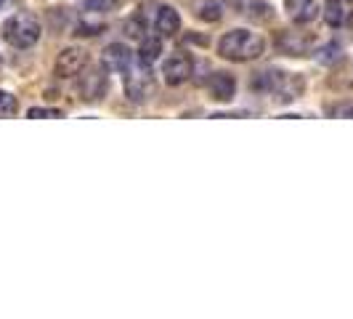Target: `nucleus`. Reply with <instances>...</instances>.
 Instances as JSON below:
<instances>
[{
    "label": "nucleus",
    "instance_id": "nucleus-1",
    "mask_svg": "<svg viewBox=\"0 0 353 319\" xmlns=\"http://www.w3.org/2000/svg\"><path fill=\"white\" fill-rule=\"evenodd\" d=\"M218 53L229 61H252L265 53V40L252 30H231L218 40Z\"/></svg>",
    "mask_w": 353,
    "mask_h": 319
},
{
    "label": "nucleus",
    "instance_id": "nucleus-2",
    "mask_svg": "<svg viewBox=\"0 0 353 319\" xmlns=\"http://www.w3.org/2000/svg\"><path fill=\"white\" fill-rule=\"evenodd\" d=\"M40 21L30 14H14L11 19H6L3 24V37L6 43H11L14 48H32L40 40Z\"/></svg>",
    "mask_w": 353,
    "mask_h": 319
},
{
    "label": "nucleus",
    "instance_id": "nucleus-3",
    "mask_svg": "<svg viewBox=\"0 0 353 319\" xmlns=\"http://www.w3.org/2000/svg\"><path fill=\"white\" fill-rule=\"evenodd\" d=\"M252 86L258 90H265V93H279L282 102H292L303 90V80L301 77H290L287 72L265 70V72H258V77H255Z\"/></svg>",
    "mask_w": 353,
    "mask_h": 319
},
{
    "label": "nucleus",
    "instance_id": "nucleus-4",
    "mask_svg": "<svg viewBox=\"0 0 353 319\" xmlns=\"http://www.w3.org/2000/svg\"><path fill=\"white\" fill-rule=\"evenodd\" d=\"M123 77H125V96H128L133 104H143V102H149V99L157 93L154 75L149 72L146 64L130 67L128 72H123Z\"/></svg>",
    "mask_w": 353,
    "mask_h": 319
},
{
    "label": "nucleus",
    "instance_id": "nucleus-5",
    "mask_svg": "<svg viewBox=\"0 0 353 319\" xmlns=\"http://www.w3.org/2000/svg\"><path fill=\"white\" fill-rule=\"evenodd\" d=\"M192 72H194V59L183 51L168 56V61L162 64V77H165L168 86H181V83H186V80L192 77Z\"/></svg>",
    "mask_w": 353,
    "mask_h": 319
},
{
    "label": "nucleus",
    "instance_id": "nucleus-6",
    "mask_svg": "<svg viewBox=\"0 0 353 319\" xmlns=\"http://www.w3.org/2000/svg\"><path fill=\"white\" fill-rule=\"evenodd\" d=\"M88 64V51L85 48H77V46H70L59 53L56 59V75L59 77H77L80 72L85 70Z\"/></svg>",
    "mask_w": 353,
    "mask_h": 319
},
{
    "label": "nucleus",
    "instance_id": "nucleus-7",
    "mask_svg": "<svg viewBox=\"0 0 353 319\" xmlns=\"http://www.w3.org/2000/svg\"><path fill=\"white\" fill-rule=\"evenodd\" d=\"M101 67L109 72H128L133 67V51L125 43H112L101 53Z\"/></svg>",
    "mask_w": 353,
    "mask_h": 319
},
{
    "label": "nucleus",
    "instance_id": "nucleus-8",
    "mask_svg": "<svg viewBox=\"0 0 353 319\" xmlns=\"http://www.w3.org/2000/svg\"><path fill=\"white\" fill-rule=\"evenodd\" d=\"M324 21L330 27H348V24H353V0H327Z\"/></svg>",
    "mask_w": 353,
    "mask_h": 319
},
{
    "label": "nucleus",
    "instance_id": "nucleus-9",
    "mask_svg": "<svg viewBox=\"0 0 353 319\" xmlns=\"http://www.w3.org/2000/svg\"><path fill=\"white\" fill-rule=\"evenodd\" d=\"M284 11L295 24H311L319 17V0H284Z\"/></svg>",
    "mask_w": 353,
    "mask_h": 319
},
{
    "label": "nucleus",
    "instance_id": "nucleus-10",
    "mask_svg": "<svg viewBox=\"0 0 353 319\" xmlns=\"http://www.w3.org/2000/svg\"><path fill=\"white\" fill-rule=\"evenodd\" d=\"M210 88V96L215 102H231L234 93H236V77L229 75V72H215L208 83Z\"/></svg>",
    "mask_w": 353,
    "mask_h": 319
},
{
    "label": "nucleus",
    "instance_id": "nucleus-11",
    "mask_svg": "<svg viewBox=\"0 0 353 319\" xmlns=\"http://www.w3.org/2000/svg\"><path fill=\"white\" fill-rule=\"evenodd\" d=\"M154 27H157V32L162 37L178 35V30H181V17H178L176 8H173V6H162L157 11V19H154Z\"/></svg>",
    "mask_w": 353,
    "mask_h": 319
},
{
    "label": "nucleus",
    "instance_id": "nucleus-12",
    "mask_svg": "<svg viewBox=\"0 0 353 319\" xmlns=\"http://www.w3.org/2000/svg\"><path fill=\"white\" fill-rule=\"evenodd\" d=\"M80 93L85 96V99H101L106 93V72L99 70V72H90L85 75V80H83V86H80Z\"/></svg>",
    "mask_w": 353,
    "mask_h": 319
},
{
    "label": "nucleus",
    "instance_id": "nucleus-13",
    "mask_svg": "<svg viewBox=\"0 0 353 319\" xmlns=\"http://www.w3.org/2000/svg\"><path fill=\"white\" fill-rule=\"evenodd\" d=\"M159 53H162V43H159L157 37H143L141 48H139V64L152 67L159 59Z\"/></svg>",
    "mask_w": 353,
    "mask_h": 319
},
{
    "label": "nucleus",
    "instance_id": "nucleus-14",
    "mask_svg": "<svg viewBox=\"0 0 353 319\" xmlns=\"http://www.w3.org/2000/svg\"><path fill=\"white\" fill-rule=\"evenodd\" d=\"M221 17H223V3L221 0H210V3H205L199 8V19L202 21H221Z\"/></svg>",
    "mask_w": 353,
    "mask_h": 319
},
{
    "label": "nucleus",
    "instance_id": "nucleus-15",
    "mask_svg": "<svg viewBox=\"0 0 353 319\" xmlns=\"http://www.w3.org/2000/svg\"><path fill=\"white\" fill-rule=\"evenodd\" d=\"M19 112V102L14 99V93L0 90V117H14Z\"/></svg>",
    "mask_w": 353,
    "mask_h": 319
},
{
    "label": "nucleus",
    "instance_id": "nucleus-16",
    "mask_svg": "<svg viewBox=\"0 0 353 319\" xmlns=\"http://www.w3.org/2000/svg\"><path fill=\"white\" fill-rule=\"evenodd\" d=\"M27 117L30 120H40V117H64L61 109H53V106H32L27 109Z\"/></svg>",
    "mask_w": 353,
    "mask_h": 319
},
{
    "label": "nucleus",
    "instance_id": "nucleus-17",
    "mask_svg": "<svg viewBox=\"0 0 353 319\" xmlns=\"http://www.w3.org/2000/svg\"><path fill=\"white\" fill-rule=\"evenodd\" d=\"M117 3H120V0H85V8H88V11H96V14H101V11H112Z\"/></svg>",
    "mask_w": 353,
    "mask_h": 319
},
{
    "label": "nucleus",
    "instance_id": "nucleus-18",
    "mask_svg": "<svg viewBox=\"0 0 353 319\" xmlns=\"http://www.w3.org/2000/svg\"><path fill=\"white\" fill-rule=\"evenodd\" d=\"M321 53H327V56H321V61H335V59H340V46H337V43H330Z\"/></svg>",
    "mask_w": 353,
    "mask_h": 319
},
{
    "label": "nucleus",
    "instance_id": "nucleus-19",
    "mask_svg": "<svg viewBox=\"0 0 353 319\" xmlns=\"http://www.w3.org/2000/svg\"><path fill=\"white\" fill-rule=\"evenodd\" d=\"M332 115H353V106H335Z\"/></svg>",
    "mask_w": 353,
    "mask_h": 319
},
{
    "label": "nucleus",
    "instance_id": "nucleus-20",
    "mask_svg": "<svg viewBox=\"0 0 353 319\" xmlns=\"http://www.w3.org/2000/svg\"><path fill=\"white\" fill-rule=\"evenodd\" d=\"M0 3H3V0H0Z\"/></svg>",
    "mask_w": 353,
    "mask_h": 319
},
{
    "label": "nucleus",
    "instance_id": "nucleus-21",
    "mask_svg": "<svg viewBox=\"0 0 353 319\" xmlns=\"http://www.w3.org/2000/svg\"><path fill=\"white\" fill-rule=\"evenodd\" d=\"M0 64H3V61H0Z\"/></svg>",
    "mask_w": 353,
    "mask_h": 319
}]
</instances>
